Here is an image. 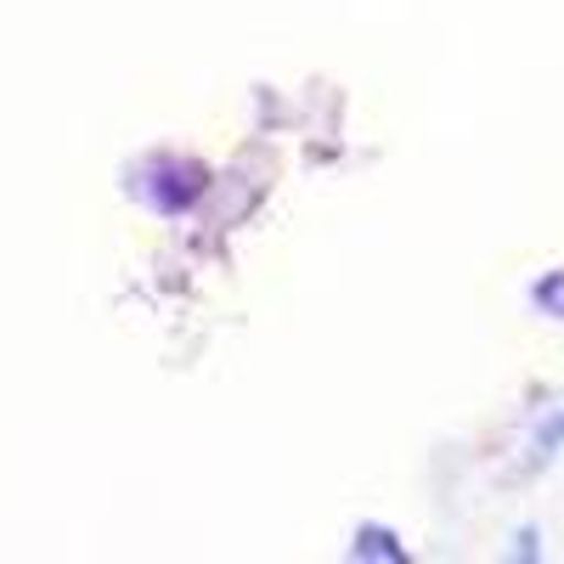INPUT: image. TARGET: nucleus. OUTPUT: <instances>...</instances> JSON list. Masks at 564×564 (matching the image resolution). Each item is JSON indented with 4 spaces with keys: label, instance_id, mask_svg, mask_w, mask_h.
I'll list each match as a JSON object with an SVG mask.
<instances>
[]
</instances>
